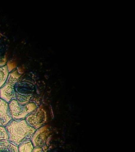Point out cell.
Here are the masks:
<instances>
[{"label": "cell", "mask_w": 135, "mask_h": 152, "mask_svg": "<svg viewBox=\"0 0 135 152\" xmlns=\"http://www.w3.org/2000/svg\"><path fill=\"white\" fill-rule=\"evenodd\" d=\"M35 91V84L27 80L19 78L15 86L16 101L22 105L31 102Z\"/></svg>", "instance_id": "7a4b0ae2"}, {"label": "cell", "mask_w": 135, "mask_h": 152, "mask_svg": "<svg viewBox=\"0 0 135 152\" xmlns=\"http://www.w3.org/2000/svg\"><path fill=\"white\" fill-rule=\"evenodd\" d=\"M22 75L18 69L9 73L6 81L0 88V98L8 103L13 100H16L15 86Z\"/></svg>", "instance_id": "3957f363"}, {"label": "cell", "mask_w": 135, "mask_h": 152, "mask_svg": "<svg viewBox=\"0 0 135 152\" xmlns=\"http://www.w3.org/2000/svg\"><path fill=\"white\" fill-rule=\"evenodd\" d=\"M48 133V129L45 126L36 129L31 140L34 148H42L44 145Z\"/></svg>", "instance_id": "8992f818"}, {"label": "cell", "mask_w": 135, "mask_h": 152, "mask_svg": "<svg viewBox=\"0 0 135 152\" xmlns=\"http://www.w3.org/2000/svg\"><path fill=\"white\" fill-rule=\"evenodd\" d=\"M5 128L9 141L18 147L31 141L36 131L28 124L25 120L19 121L12 120Z\"/></svg>", "instance_id": "6da1fadb"}, {"label": "cell", "mask_w": 135, "mask_h": 152, "mask_svg": "<svg viewBox=\"0 0 135 152\" xmlns=\"http://www.w3.org/2000/svg\"><path fill=\"white\" fill-rule=\"evenodd\" d=\"M9 73L7 65L0 66V88L3 86L6 81Z\"/></svg>", "instance_id": "9c48e42d"}, {"label": "cell", "mask_w": 135, "mask_h": 152, "mask_svg": "<svg viewBox=\"0 0 135 152\" xmlns=\"http://www.w3.org/2000/svg\"><path fill=\"white\" fill-rule=\"evenodd\" d=\"M32 152H42V148L40 147H35L33 149Z\"/></svg>", "instance_id": "7c38bea8"}, {"label": "cell", "mask_w": 135, "mask_h": 152, "mask_svg": "<svg viewBox=\"0 0 135 152\" xmlns=\"http://www.w3.org/2000/svg\"><path fill=\"white\" fill-rule=\"evenodd\" d=\"M9 111L13 121H19L25 120L31 113L37 108L34 102H30L24 105L19 104L16 100H13L9 103Z\"/></svg>", "instance_id": "277c9868"}, {"label": "cell", "mask_w": 135, "mask_h": 152, "mask_svg": "<svg viewBox=\"0 0 135 152\" xmlns=\"http://www.w3.org/2000/svg\"><path fill=\"white\" fill-rule=\"evenodd\" d=\"M0 139L8 140V136L4 127L0 126Z\"/></svg>", "instance_id": "8fae6325"}, {"label": "cell", "mask_w": 135, "mask_h": 152, "mask_svg": "<svg viewBox=\"0 0 135 152\" xmlns=\"http://www.w3.org/2000/svg\"><path fill=\"white\" fill-rule=\"evenodd\" d=\"M0 152H19L18 147L8 140L0 139Z\"/></svg>", "instance_id": "ba28073f"}, {"label": "cell", "mask_w": 135, "mask_h": 152, "mask_svg": "<svg viewBox=\"0 0 135 152\" xmlns=\"http://www.w3.org/2000/svg\"><path fill=\"white\" fill-rule=\"evenodd\" d=\"M25 120L29 126L36 130L43 126L45 123L47 121L46 112L42 107H37L26 118Z\"/></svg>", "instance_id": "5b68a950"}, {"label": "cell", "mask_w": 135, "mask_h": 152, "mask_svg": "<svg viewBox=\"0 0 135 152\" xmlns=\"http://www.w3.org/2000/svg\"><path fill=\"white\" fill-rule=\"evenodd\" d=\"M34 147L31 141L22 144L18 147L19 152H32Z\"/></svg>", "instance_id": "30bf717a"}, {"label": "cell", "mask_w": 135, "mask_h": 152, "mask_svg": "<svg viewBox=\"0 0 135 152\" xmlns=\"http://www.w3.org/2000/svg\"><path fill=\"white\" fill-rule=\"evenodd\" d=\"M12 120L9 111V103L0 98V126L5 128Z\"/></svg>", "instance_id": "52a82bcc"}]
</instances>
